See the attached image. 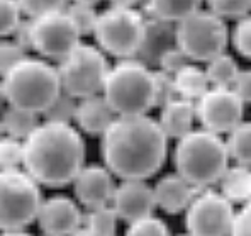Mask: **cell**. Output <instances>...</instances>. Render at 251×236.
Listing matches in <instances>:
<instances>
[{
	"label": "cell",
	"instance_id": "6da1fadb",
	"mask_svg": "<svg viewBox=\"0 0 251 236\" xmlns=\"http://www.w3.org/2000/svg\"><path fill=\"white\" fill-rule=\"evenodd\" d=\"M100 138L102 160L121 180H148L167 160L168 138L148 114L117 116Z\"/></svg>",
	"mask_w": 251,
	"mask_h": 236
},
{
	"label": "cell",
	"instance_id": "7a4b0ae2",
	"mask_svg": "<svg viewBox=\"0 0 251 236\" xmlns=\"http://www.w3.org/2000/svg\"><path fill=\"white\" fill-rule=\"evenodd\" d=\"M85 165V141L70 123L46 121L24 139L22 168L46 187H65Z\"/></svg>",
	"mask_w": 251,
	"mask_h": 236
},
{
	"label": "cell",
	"instance_id": "3957f363",
	"mask_svg": "<svg viewBox=\"0 0 251 236\" xmlns=\"http://www.w3.org/2000/svg\"><path fill=\"white\" fill-rule=\"evenodd\" d=\"M175 168L180 177L197 189H207L219 182L229 167V151L221 134L207 129H192L176 139Z\"/></svg>",
	"mask_w": 251,
	"mask_h": 236
},
{
	"label": "cell",
	"instance_id": "277c9868",
	"mask_svg": "<svg viewBox=\"0 0 251 236\" xmlns=\"http://www.w3.org/2000/svg\"><path fill=\"white\" fill-rule=\"evenodd\" d=\"M3 97L12 107L44 114L61 92L58 70L43 58L25 56L2 77Z\"/></svg>",
	"mask_w": 251,
	"mask_h": 236
},
{
	"label": "cell",
	"instance_id": "5b68a950",
	"mask_svg": "<svg viewBox=\"0 0 251 236\" xmlns=\"http://www.w3.org/2000/svg\"><path fill=\"white\" fill-rule=\"evenodd\" d=\"M102 95L116 116H145L154 104V72L143 61L126 58L110 66Z\"/></svg>",
	"mask_w": 251,
	"mask_h": 236
},
{
	"label": "cell",
	"instance_id": "8992f818",
	"mask_svg": "<svg viewBox=\"0 0 251 236\" xmlns=\"http://www.w3.org/2000/svg\"><path fill=\"white\" fill-rule=\"evenodd\" d=\"M146 36V19L134 7L110 5L99 14L94 38L105 54L119 60L139 54Z\"/></svg>",
	"mask_w": 251,
	"mask_h": 236
},
{
	"label": "cell",
	"instance_id": "52a82bcc",
	"mask_svg": "<svg viewBox=\"0 0 251 236\" xmlns=\"http://www.w3.org/2000/svg\"><path fill=\"white\" fill-rule=\"evenodd\" d=\"M175 44L190 61L207 63L224 53L229 41L226 21L210 10H201L176 22L173 31Z\"/></svg>",
	"mask_w": 251,
	"mask_h": 236
},
{
	"label": "cell",
	"instance_id": "ba28073f",
	"mask_svg": "<svg viewBox=\"0 0 251 236\" xmlns=\"http://www.w3.org/2000/svg\"><path fill=\"white\" fill-rule=\"evenodd\" d=\"M43 204L39 184L25 170H0V230H24Z\"/></svg>",
	"mask_w": 251,
	"mask_h": 236
},
{
	"label": "cell",
	"instance_id": "9c48e42d",
	"mask_svg": "<svg viewBox=\"0 0 251 236\" xmlns=\"http://www.w3.org/2000/svg\"><path fill=\"white\" fill-rule=\"evenodd\" d=\"M61 90L75 99L102 94L110 66L99 46L80 43L56 66Z\"/></svg>",
	"mask_w": 251,
	"mask_h": 236
},
{
	"label": "cell",
	"instance_id": "30bf717a",
	"mask_svg": "<svg viewBox=\"0 0 251 236\" xmlns=\"http://www.w3.org/2000/svg\"><path fill=\"white\" fill-rule=\"evenodd\" d=\"M234 208L221 192L201 189L185 209V226L190 236H229Z\"/></svg>",
	"mask_w": 251,
	"mask_h": 236
},
{
	"label": "cell",
	"instance_id": "8fae6325",
	"mask_svg": "<svg viewBox=\"0 0 251 236\" xmlns=\"http://www.w3.org/2000/svg\"><path fill=\"white\" fill-rule=\"evenodd\" d=\"M80 38L66 10L32 19V50L44 60L60 63L78 46Z\"/></svg>",
	"mask_w": 251,
	"mask_h": 236
},
{
	"label": "cell",
	"instance_id": "7c38bea8",
	"mask_svg": "<svg viewBox=\"0 0 251 236\" xmlns=\"http://www.w3.org/2000/svg\"><path fill=\"white\" fill-rule=\"evenodd\" d=\"M197 121L202 128L216 134H229L243 121L245 102L231 87H210L195 101Z\"/></svg>",
	"mask_w": 251,
	"mask_h": 236
},
{
	"label": "cell",
	"instance_id": "4fadbf2b",
	"mask_svg": "<svg viewBox=\"0 0 251 236\" xmlns=\"http://www.w3.org/2000/svg\"><path fill=\"white\" fill-rule=\"evenodd\" d=\"M72 184L76 201L88 209L110 204L117 187L105 165H83Z\"/></svg>",
	"mask_w": 251,
	"mask_h": 236
},
{
	"label": "cell",
	"instance_id": "5bb4252c",
	"mask_svg": "<svg viewBox=\"0 0 251 236\" xmlns=\"http://www.w3.org/2000/svg\"><path fill=\"white\" fill-rule=\"evenodd\" d=\"M110 206L119 216V219L126 223H134L138 219L151 216L156 208L153 187L148 185L146 180H123L116 187Z\"/></svg>",
	"mask_w": 251,
	"mask_h": 236
},
{
	"label": "cell",
	"instance_id": "9a60e30c",
	"mask_svg": "<svg viewBox=\"0 0 251 236\" xmlns=\"http://www.w3.org/2000/svg\"><path fill=\"white\" fill-rule=\"evenodd\" d=\"M36 221L44 236H70L82 226V211L73 199L53 195L43 201Z\"/></svg>",
	"mask_w": 251,
	"mask_h": 236
},
{
	"label": "cell",
	"instance_id": "2e32d148",
	"mask_svg": "<svg viewBox=\"0 0 251 236\" xmlns=\"http://www.w3.org/2000/svg\"><path fill=\"white\" fill-rule=\"evenodd\" d=\"M199 190L201 189L188 184L178 173H168L161 177L153 187L156 208H160L167 214H178L185 211Z\"/></svg>",
	"mask_w": 251,
	"mask_h": 236
},
{
	"label": "cell",
	"instance_id": "e0dca14e",
	"mask_svg": "<svg viewBox=\"0 0 251 236\" xmlns=\"http://www.w3.org/2000/svg\"><path fill=\"white\" fill-rule=\"evenodd\" d=\"M116 112L109 105L102 94L90 95L76 102V110L73 121L83 132L90 136H102L107 128L114 123Z\"/></svg>",
	"mask_w": 251,
	"mask_h": 236
},
{
	"label": "cell",
	"instance_id": "ac0fdd59",
	"mask_svg": "<svg viewBox=\"0 0 251 236\" xmlns=\"http://www.w3.org/2000/svg\"><path fill=\"white\" fill-rule=\"evenodd\" d=\"M195 121H197L195 102L176 97L161 107L158 124L168 139H180L194 129Z\"/></svg>",
	"mask_w": 251,
	"mask_h": 236
},
{
	"label": "cell",
	"instance_id": "d6986e66",
	"mask_svg": "<svg viewBox=\"0 0 251 236\" xmlns=\"http://www.w3.org/2000/svg\"><path fill=\"white\" fill-rule=\"evenodd\" d=\"M221 194L231 204H245L251 201V167L236 163L227 167L219 179Z\"/></svg>",
	"mask_w": 251,
	"mask_h": 236
},
{
	"label": "cell",
	"instance_id": "ffe728a7",
	"mask_svg": "<svg viewBox=\"0 0 251 236\" xmlns=\"http://www.w3.org/2000/svg\"><path fill=\"white\" fill-rule=\"evenodd\" d=\"M173 82H175L176 95L192 102L199 101L210 88L205 70L199 68L197 65L190 63V61L173 75Z\"/></svg>",
	"mask_w": 251,
	"mask_h": 236
},
{
	"label": "cell",
	"instance_id": "44dd1931",
	"mask_svg": "<svg viewBox=\"0 0 251 236\" xmlns=\"http://www.w3.org/2000/svg\"><path fill=\"white\" fill-rule=\"evenodd\" d=\"M202 0H148L151 16L165 22H180L201 9Z\"/></svg>",
	"mask_w": 251,
	"mask_h": 236
},
{
	"label": "cell",
	"instance_id": "7402d4cb",
	"mask_svg": "<svg viewBox=\"0 0 251 236\" xmlns=\"http://www.w3.org/2000/svg\"><path fill=\"white\" fill-rule=\"evenodd\" d=\"M2 124H3V134L12 136L16 139L24 141L36 128H38V114L27 112L24 109H17L9 105L2 112Z\"/></svg>",
	"mask_w": 251,
	"mask_h": 236
},
{
	"label": "cell",
	"instance_id": "603a6c76",
	"mask_svg": "<svg viewBox=\"0 0 251 236\" xmlns=\"http://www.w3.org/2000/svg\"><path fill=\"white\" fill-rule=\"evenodd\" d=\"M205 75L209 79L210 87H232L236 77L239 73V65L234 56L227 54L226 51L205 63Z\"/></svg>",
	"mask_w": 251,
	"mask_h": 236
},
{
	"label": "cell",
	"instance_id": "cb8c5ba5",
	"mask_svg": "<svg viewBox=\"0 0 251 236\" xmlns=\"http://www.w3.org/2000/svg\"><path fill=\"white\" fill-rule=\"evenodd\" d=\"M229 158L236 163L251 167V121L250 123H239L227 134L226 139Z\"/></svg>",
	"mask_w": 251,
	"mask_h": 236
},
{
	"label": "cell",
	"instance_id": "d4e9b609",
	"mask_svg": "<svg viewBox=\"0 0 251 236\" xmlns=\"http://www.w3.org/2000/svg\"><path fill=\"white\" fill-rule=\"evenodd\" d=\"M117 219H119V216L116 214L114 208L107 204L90 209L85 226L94 233V236H116Z\"/></svg>",
	"mask_w": 251,
	"mask_h": 236
},
{
	"label": "cell",
	"instance_id": "484cf974",
	"mask_svg": "<svg viewBox=\"0 0 251 236\" xmlns=\"http://www.w3.org/2000/svg\"><path fill=\"white\" fill-rule=\"evenodd\" d=\"M65 10L70 19H72L73 26L76 27V31L80 32V36L94 34L95 26H97V21H99V12L95 10V5L72 2L68 5V9H65Z\"/></svg>",
	"mask_w": 251,
	"mask_h": 236
},
{
	"label": "cell",
	"instance_id": "4316f807",
	"mask_svg": "<svg viewBox=\"0 0 251 236\" xmlns=\"http://www.w3.org/2000/svg\"><path fill=\"white\" fill-rule=\"evenodd\" d=\"M76 102L78 99L72 97L66 92H60L58 97L51 102V105L44 110V119L46 121H54V123H70L72 124L73 117H75L76 110Z\"/></svg>",
	"mask_w": 251,
	"mask_h": 236
},
{
	"label": "cell",
	"instance_id": "83f0119b",
	"mask_svg": "<svg viewBox=\"0 0 251 236\" xmlns=\"http://www.w3.org/2000/svg\"><path fill=\"white\" fill-rule=\"evenodd\" d=\"M24 161V141L3 134L0 138V170L21 168Z\"/></svg>",
	"mask_w": 251,
	"mask_h": 236
},
{
	"label": "cell",
	"instance_id": "f1b7e54d",
	"mask_svg": "<svg viewBox=\"0 0 251 236\" xmlns=\"http://www.w3.org/2000/svg\"><path fill=\"white\" fill-rule=\"evenodd\" d=\"M212 14L221 19H241L251 14V0H205Z\"/></svg>",
	"mask_w": 251,
	"mask_h": 236
},
{
	"label": "cell",
	"instance_id": "f546056e",
	"mask_svg": "<svg viewBox=\"0 0 251 236\" xmlns=\"http://www.w3.org/2000/svg\"><path fill=\"white\" fill-rule=\"evenodd\" d=\"M231 41L238 54L246 60H251V14L236 21L231 32Z\"/></svg>",
	"mask_w": 251,
	"mask_h": 236
},
{
	"label": "cell",
	"instance_id": "4dcf8cb0",
	"mask_svg": "<svg viewBox=\"0 0 251 236\" xmlns=\"http://www.w3.org/2000/svg\"><path fill=\"white\" fill-rule=\"evenodd\" d=\"M126 236H170V230L160 217L151 214L134 223H129Z\"/></svg>",
	"mask_w": 251,
	"mask_h": 236
},
{
	"label": "cell",
	"instance_id": "1f68e13d",
	"mask_svg": "<svg viewBox=\"0 0 251 236\" xmlns=\"http://www.w3.org/2000/svg\"><path fill=\"white\" fill-rule=\"evenodd\" d=\"M17 0H0V38H9L22 19Z\"/></svg>",
	"mask_w": 251,
	"mask_h": 236
},
{
	"label": "cell",
	"instance_id": "d6a6232c",
	"mask_svg": "<svg viewBox=\"0 0 251 236\" xmlns=\"http://www.w3.org/2000/svg\"><path fill=\"white\" fill-rule=\"evenodd\" d=\"M22 14L34 19V17L44 16V14L65 10L68 0H17Z\"/></svg>",
	"mask_w": 251,
	"mask_h": 236
},
{
	"label": "cell",
	"instance_id": "836d02e7",
	"mask_svg": "<svg viewBox=\"0 0 251 236\" xmlns=\"http://www.w3.org/2000/svg\"><path fill=\"white\" fill-rule=\"evenodd\" d=\"M176 88L175 82H173V75L165 73L161 70L154 72V104L158 107H163L170 101L176 99Z\"/></svg>",
	"mask_w": 251,
	"mask_h": 236
},
{
	"label": "cell",
	"instance_id": "e575fe53",
	"mask_svg": "<svg viewBox=\"0 0 251 236\" xmlns=\"http://www.w3.org/2000/svg\"><path fill=\"white\" fill-rule=\"evenodd\" d=\"M27 56L21 46H17L12 39L9 41H0V79L5 75L9 70L19 63L21 60Z\"/></svg>",
	"mask_w": 251,
	"mask_h": 236
},
{
	"label": "cell",
	"instance_id": "d590c367",
	"mask_svg": "<svg viewBox=\"0 0 251 236\" xmlns=\"http://www.w3.org/2000/svg\"><path fill=\"white\" fill-rule=\"evenodd\" d=\"M156 61H158V65H160L161 72L170 73V75H175V73L178 72L182 66H185L190 60H188L175 44V46H168L167 50L158 56Z\"/></svg>",
	"mask_w": 251,
	"mask_h": 236
},
{
	"label": "cell",
	"instance_id": "8d00e7d4",
	"mask_svg": "<svg viewBox=\"0 0 251 236\" xmlns=\"http://www.w3.org/2000/svg\"><path fill=\"white\" fill-rule=\"evenodd\" d=\"M229 236H251V201L241 204V209L236 212Z\"/></svg>",
	"mask_w": 251,
	"mask_h": 236
},
{
	"label": "cell",
	"instance_id": "74e56055",
	"mask_svg": "<svg viewBox=\"0 0 251 236\" xmlns=\"http://www.w3.org/2000/svg\"><path fill=\"white\" fill-rule=\"evenodd\" d=\"M17 46H21L24 51L32 50V19L29 17V21H22L17 24V27L14 29V32L9 36Z\"/></svg>",
	"mask_w": 251,
	"mask_h": 236
},
{
	"label": "cell",
	"instance_id": "f35d334b",
	"mask_svg": "<svg viewBox=\"0 0 251 236\" xmlns=\"http://www.w3.org/2000/svg\"><path fill=\"white\" fill-rule=\"evenodd\" d=\"M231 88L245 104H251V70H239Z\"/></svg>",
	"mask_w": 251,
	"mask_h": 236
},
{
	"label": "cell",
	"instance_id": "ab89813d",
	"mask_svg": "<svg viewBox=\"0 0 251 236\" xmlns=\"http://www.w3.org/2000/svg\"><path fill=\"white\" fill-rule=\"evenodd\" d=\"M70 236H94V233H92V231L88 230V228L85 226V224H82V226L76 228V230L73 231V233L70 235Z\"/></svg>",
	"mask_w": 251,
	"mask_h": 236
},
{
	"label": "cell",
	"instance_id": "60d3db41",
	"mask_svg": "<svg viewBox=\"0 0 251 236\" xmlns=\"http://www.w3.org/2000/svg\"><path fill=\"white\" fill-rule=\"evenodd\" d=\"M0 236H32V235L24 230H7V231H2Z\"/></svg>",
	"mask_w": 251,
	"mask_h": 236
},
{
	"label": "cell",
	"instance_id": "b9f144b4",
	"mask_svg": "<svg viewBox=\"0 0 251 236\" xmlns=\"http://www.w3.org/2000/svg\"><path fill=\"white\" fill-rule=\"evenodd\" d=\"M139 0H110L112 5H121V7H134V3H138Z\"/></svg>",
	"mask_w": 251,
	"mask_h": 236
},
{
	"label": "cell",
	"instance_id": "7bdbcfd3",
	"mask_svg": "<svg viewBox=\"0 0 251 236\" xmlns=\"http://www.w3.org/2000/svg\"><path fill=\"white\" fill-rule=\"evenodd\" d=\"M72 2H78V3H88V5H95V3H99L100 0H72Z\"/></svg>",
	"mask_w": 251,
	"mask_h": 236
},
{
	"label": "cell",
	"instance_id": "ee69618b",
	"mask_svg": "<svg viewBox=\"0 0 251 236\" xmlns=\"http://www.w3.org/2000/svg\"><path fill=\"white\" fill-rule=\"evenodd\" d=\"M3 101H5V97H3V85H2V79H0V105H2Z\"/></svg>",
	"mask_w": 251,
	"mask_h": 236
},
{
	"label": "cell",
	"instance_id": "f6af8a7d",
	"mask_svg": "<svg viewBox=\"0 0 251 236\" xmlns=\"http://www.w3.org/2000/svg\"><path fill=\"white\" fill-rule=\"evenodd\" d=\"M3 136V124H2V117H0V138Z\"/></svg>",
	"mask_w": 251,
	"mask_h": 236
},
{
	"label": "cell",
	"instance_id": "bcb514c9",
	"mask_svg": "<svg viewBox=\"0 0 251 236\" xmlns=\"http://www.w3.org/2000/svg\"><path fill=\"white\" fill-rule=\"evenodd\" d=\"M187 236H190V235H187Z\"/></svg>",
	"mask_w": 251,
	"mask_h": 236
}]
</instances>
